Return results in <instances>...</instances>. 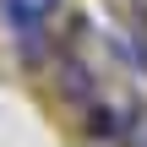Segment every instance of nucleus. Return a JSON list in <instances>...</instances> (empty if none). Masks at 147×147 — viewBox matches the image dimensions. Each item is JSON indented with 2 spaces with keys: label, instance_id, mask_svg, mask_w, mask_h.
Returning <instances> with one entry per match:
<instances>
[{
  "label": "nucleus",
  "instance_id": "nucleus-1",
  "mask_svg": "<svg viewBox=\"0 0 147 147\" xmlns=\"http://www.w3.org/2000/svg\"><path fill=\"white\" fill-rule=\"evenodd\" d=\"M55 76H60V93H65L76 109H87V104L98 98V87H93V71H87L76 55H60V60H55Z\"/></svg>",
  "mask_w": 147,
  "mask_h": 147
},
{
  "label": "nucleus",
  "instance_id": "nucleus-4",
  "mask_svg": "<svg viewBox=\"0 0 147 147\" xmlns=\"http://www.w3.org/2000/svg\"><path fill=\"white\" fill-rule=\"evenodd\" d=\"M131 147H147V115H131Z\"/></svg>",
  "mask_w": 147,
  "mask_h": 147
},
{
  "label": "nucleus",
  "instance_id": "nucleus-2",
  "mask_svg": "<svg viewBox=\"0 0 147 147\" xmlns=\"http://www.w3.org/2000/svg\"><path fill=\"white\" fill-rule=\"evenodd\" d=\"M125 60L147 71V5L136 11V16H131V55H125Z\"/></svg>",
  "mask_w": 147,
  "mask_h": 147
},
{
  "label": "nucleus",
  "instance_id": "nucleus-3",
  "mask_svg": "<svg viewBox=\"0 0 147 147\" xmlns=\"http://www.w3.org/2000/svg\"><path fill=\"white\" fill-rule=\"evenodd\" d=\"M87 131L93 136H120V120H115V109H104L98 98L87 104Z\"/></svg>",
  "mask_w": 147,
  "mask_h": 147
}]
</instances>
